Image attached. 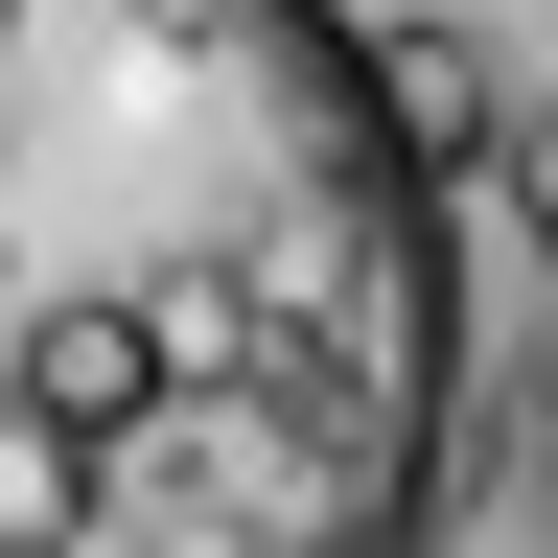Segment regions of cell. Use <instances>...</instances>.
I'll use <instances>...</instances> for the list:
<instances>
[{
  "instance_id": "6da1fadb",
  "label": "cell",
  "mask_w": 558,
  "mask_h": 558,
  "mask_svg": "<svg viewBox=\"0 0 558 558\" xmlns=\"http://www.w3.org/2000/svg\"><path fill=\"white\" fill-rule=\"evenodd\" d=\"M465 233L349 0H0V558H418Z\"/></svg>"
},
{
  "instance_id": "7a4b0ae2",
  "label": "cell",
  "mask_w": 558,
  "mask_h": 558,
  "mask_svg": "<svg viewBox=\"0 0 558 558\" xmlns=\"http://www.w3.org/2000/svg\"><path fill=\"white\" fill-rule=\"evenodd\" d=\"M535 233H558V163H535Z\"/></svg>"
}]
</instances>
